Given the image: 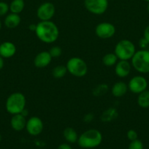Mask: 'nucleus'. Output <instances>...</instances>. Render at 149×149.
I'll use <instances>...</instances> for the list:
<instances>
[{
	"mask_svg": "<svg viewBox=\"0 0 149 149\" xmlns=\"http://www.w3.org/2000/svg\"><path fill=\"white\" fill-rule=\"evenodd\" d=\"M34 32L38 39L46 44L54 43L59 36V29L58 26L51 20L39 22L37 24Z\"/></svg>",
	"mask_w": 149,
	"mask_h": 149,
	"instance_id": "nucleus-1",
	"label": "nucleus"
},
{
	"mask_svg": "<svg viewBox=\"0 0 149 149\" xmlns=\"http://www.w3.org/2000/svg\"><path fill=\"white\" fill-rule=\"evenodd\" d=\"M102 141L101 132L96 129H90L83 132L78 137L77 143L83 149L94 148L99 146Z\"/></svg>",
	"mask_w": 149,
	"mask_h": 149,
	"instance_id": "nucleus-2",
	"label": "nucleus"
},
{
	"mask_svg": "<svg viewBox=\"0 0 149 149\" xmlns=\"http://www.w3.org/2000/svg\"><path fill=\"white\" fill-rule=\"evenodd\" d=\"M26 99L24 95L20 92H15L7 98L5 109L10 114L14 115L21 113L26 109Z\"/></svg>",
	"mask_w": 149,
	"mask_h": 149,
	"instance_id": "nucleus-3",
	"label": "nucleus"
},
{
	"mask_svg": "<svg viewBox=\"0 0 149 149\" xmlns=\"http://www.w3.org/2000/svg\"><path fill=\"white\" fill-rule=\"evenodd\" d=\"M131 64L140 74L149 73V51L142 49L136 51L131 59Z\"/></svg>",
	"mask_w": 149,
	"mask_h": 149,
	"instance_id": "nucleus-4",
	"label": "nucleus"
},
{
	"mask_svg": "<svg viewBox=\"0 0 149 149\" xmlns=\"http://www.w3.org/2000/svg\"><path fill=\"white\" fill-rule=\"evenodd\" d=\"M136 52L134 44L129 39H121L116 44L114 53L118 57V60L129 61Z\"/></svg>",
	"mask_w": 149,
	"mask_h": 149,
	"instance_id": "nucleus-5",
	"label": "nucleus"
},
{
	"mask_svg": "<svg viewBox=\"0 0 149 149\" xmlns=\"http://www.w3.org/2000/svg\"><path fill=\"white\" fill-rule=\"evenodd\" d=\"M67 71L75 77H83L87 74L88 65L86 61L79 57H72L70 58L66 64Z\"/></svg>",
	"mask_w": 149,
	"mask_h": 149,
	"instance_id": "nucleus-6",
	"label": "nucleus"
},
{
	"mask_svg": "<svg viewBox=\"0 0 149 149\" xmlns=\"http://www.w3.org/2000/svg\"><path fill=\"white\" fill-rule=\"evenodd\" d=\"M109 6L108 0H84V7L91 14L102 15L107 11Z\"/></svg>",
	"mask_w": 149,
	"mask_h": 149,
	"instance_id": "nucleus-7",
	"label": "nucleus"
},
{
	"mask_svg": "<svg viewBox=\"0 0 149 149\" xmlns=\"http://www.w3.org/2000/svg\"><path fill=\"white\" fill-rule=\"evenodd\" d=\"M56 13V7L53 3L45 1L38 7L37 10V17L40 21L51 20Z\"/></svg>",
	"mask_w": 149,
	"mask_h": 149,
	"instance_id": "nucleus-8",
	"label": "nucleus"
},
{
	"mask_svg": "<svg viewBox=\"0 0 149 149\" xmlns=\"http://www.w3.org/2000/svg\"><path fill=\"white\" fill-rule=\"evenodd\" d=\"M116 32L115 26L109 22H102L99 23L95 28V33L99 38L108 39L112 38Z\"/></svg>",
	"mask_w": 149,
	"mask_h": 149,
	"instance_id": "nucleus-9",
	"label": "nucleus"
},
{
	"mask_svg": "<svg viewBox=\"0 0 149 149\" xmlns=\"http://www.w3.org/2000/svg\"><path fill=\"white\" fill-rule=\"evenodd\" d=\"M148 81L143 76H134L129 80L128 88L130 92L134 94H140L142 92L147 90Z\"/></svg>",
	"mask_w": 149,
	"mask_h": 149,
	"instance_id": "nucleus-10",
	"label": "nucleus"
},
{
	"mask_svg": "<svg viewBox=\"0 0 149 149\" xmlns=\"http://www.w3.org/2000/svg\"><path fill=\"white\" fill-rule=\"evenodd\" d=\"M43 128V122L38 116H32L26 122V130L28 133L32 136H37L41 134Z\"/></svg>",
	"mask_w": 149,
	"mask_h": 149,
	"instance_id": "nucleus-11",
	"label": "nucleus"
},
{
	"mask_svg": "<svg viewBox=\"0 0 149 149\" xmlns=\"http://www.w3.org/2000/svg\"><path fill=\"white\" fill-rule=\"evenodd\" d=\"M131 64L129 61L118 60L115 65V73L119 78H125L129 75L131 69Z\"/></svg>",
	"mask_w": 149,
	"mask_h": 149,
	"instance_id": "nucleus-12",
	"label": "nucleus"
},
{
	"mask_svg": "<svg viewBox=\"0 0 149 149\" xmlns=\"http://www.w3.org/2000/svg\"><path fill=\"white\" fill-rule=\"evenodd\" d=\"M53 58L48 51H42L35 56L34 65L38 68H43L50 65Z\"/></svg>",
	"mask_w": 149,
	"mask_h": 149,
	"instance_id": "nucleus-13",
	"label": "nucleus"
},
{
	"mask_svg": "<svg viewBox=\"0 0 149 149\" xmlns=\"http://www.w3.org/2000/svg\"><path fill=\"white\" fill-rule=\"evenodd\" d=\"M26 118L21 113L13 115L10 119V126L13 130L16 132H20L23 130L26 129Z\"/></svg>",
	"mask_w": 149,
	"mask_h": 149,
	"instance_id": "nucleus-14",
	"label": "nucleus"
},
{
	"mask_svg": "<svg viewBox=\"0 0 149 149\" xmlns=\"http://www.w3.org/2000/svg\"><path fill=\"white\" fill-rule=\"evenodd\" d=\"M16 46L11 42H4L0 45V55L3 58H10L16 53Z\"/></svg>",
	"mask_w": 149,
	"mask_h": 149,
	"instance_id": "nucleus-15",
	"label": "nucleus"
},
{
	"mask_svg": "<svg viewBox=\"0 0 149 149\" xmlns=\"http://www.w3.org/2000/svg\"><path fill=\"white\" fill-rule=\"evenodd\" d=\"M128 90V84L124 81H117L112 86L111 93L115 97H121L127 94Z\"/></svg>",
	"mask_w": 149,
	"mask_h": 149,
	"instance_id": "nucleus-16",
	"label": "nucleus"
},
{
	"mask_svg": "<svg viewBox=\"0 0 149 149\" xmlns=\"http://www.w3.org/2000/svg\"><path fill=\"white\" fill-rule=\"evenodd\" d=\"M21 22V17L19 14L16 13H10L7 15L4 18V25L9 29H14L20 25Z\"/></svg>",
	"mask_w": 149,
	"mask_h": 149,
	"instance_id": "nucleus-17",
	"label": "nucleus"
},
{
	"mask_svg": "<svg viewBox=\"0 0 149 149\" xmlns=\"http://www.w3.org/2000/svg\"><path fill=\"white\" fill-rule=\"evenodd\" d=\"M118 116V112L115 108H108L102 112L101 120L103 122H110L116 119Z\"/></svg>",
	"mask_w": 149,
	"mask_h": 149,
	"instance_id": "nucleus-18",
	"label": "nucleus"
},
{
	"mask_svg": "<svg viewBox=\"0 0 149 149\" xmlns=\"http://www.w3.org/2000/svg\"><path fill=\"white\" fill-rule=\"evenodd\" d=\"M63 136L64 139L70 143H74L77 142L78 140V135L74 128L71 127H67L63 131Z\"/></svg>",
	"mask_w": 149,
	"mask_h": 149,
	"instance_id": "nucleus-19",
	"label": "nucleus"
},
{
	"mask_svg": "<svg viewBox=\"0 0 149 149\" xmlns=\"http://www.w3.org/2000/svg\"><path fill=\"white\" fill-rule=\"evenodd\" d=\"M137 104L143 109L149 108V90H145L138 94Z\"/></svg>",
	"mask_w": 149,
	"mask_h": 149,
	"instance_id": "nucleus-20",
	"label": "nucleus"
},
{
	"mask_svg": "<svg viewBox=\"0 0 149 149\" xmlns=\"http://www.w3.org/2000/svg\"><path fill=\"white\" fill-rule=\"evenodd\" d=\"M9 7L11 13L20 14L21 12H23L25 7L24 0H13L9 4Z\"/></svg>",
	"mask_w": 149,
	"mask_h": 149,
	"instance_id": "nucleus-21",
	"label": "nucleus"
},
{
	"mask_svg": "<svg viewBox=\"0 0 149 149\" xmlns=\"http://www.w3.org/2000/svg\"><path fill=\"white\" fill-rule=\"evenodd\" d=\"M118 61V57L114 52H110L105 55L102 58V63L105 66L111 67L115 65Z\"/></svg>",
	"mask_w": 149,
	"mask_h": 149,
	"instance_id": "nucleus-22",
	"label": "nucleus"
},
{
	"mask_svg": "<svg viewBox=\"0 0 149 149\" xmlns=\"http://www.w3.org/2000/svg\"><path fill=\"white\" fill-rule=\"evenodd\" d=\"M67 68L66 65H58L54 67L52 69V76L55 79H61L67 74Z\"/></svg>",
	"mask_w": 149,
	"mask_h": 149,
	"instance_id": "nucleus-23",
	"label": "nucleus"
},
{
	"mask_svg": "<svg viewBox=\"0 0 149 149\" xmlns=\"http://www.w3.org/2000/svg\"><path fill=\"white\" fill-rule=\"evenodd\" d=\"M109 90V87L107 84H99L96 85L92 90V94L95 97H99V96L104 95L106 94Z\"/></svg>",
	"mask_w": 149,
	"mask_h": 149,
	"instance_id": "nucleus-24",
	"label": "nucleus"
},
{
	"mask_svg": "<svg viewBox=\"0 0 149 149\" xmlns=\"http://www.w3.org/2000/svg\"><path fill=\"white\" fill-rule=\"evenodd\" d=\"M49 53L53 58H58L62 55V49L59 46H53L49 49Z\"/></svg>",
	"mask_w": 149,
	"mask_h": 149,
	"instance_id": "nucleus-25",
	"label": "nucleus"
},
{
	"mask_svg": "<svg viewBox=\"0 0 149 149\" xmlns=\"http://www.w3.org/2000/svg\"><path fill=\"white\" fill-rule=\"evenodd\" d=\"M128 149H144V146L141 141L137 139L130 142Z\"/></svg>",
	"mask_w": 149,
	"mask_h": 149,
	"instance_id": "nucleus-26",
	"label": "nucleus"
},
{
	"mask_svg": "<svg viewBox=\"0 0 149 149\" xmlns=\"http://www.w3.org/2000/svg\"><path fill=\"white\" fill-rule=\"evenodd\" d=\"M9 11H10L9 4L4 1H0V17L6 15Z\"/></svg>",
	"mask_w": 149,
	"mask_h": 149,
	"instance_id": "nucleus-27",
	"label": "nucleus"
},
{
	"mask_svg": "<svg viewBox=\"0 0 149 149\" xmlns=\"http://www.w3.org/2000/svg\"><path fill=\"white\" fill-rule=\"evenodd\" d=\"M127 137L130 141L137 140L138 138V134L134 130H129L127 133Z\"/></svg>",
	"mask_w": 149,
	"mask_h": 149,
	"instance_id": "nucleus-28",
	"label": "nucleus"
},
{
	"mask_svg": "<svg viewBox=\"0 0 149 149\" xmlns=\"http://www.w3.org/2000/svg\"><path fill=\"white\" fill-rule=\"evenodd\" d=\"M138 45L142 49H146L147 47L149 45V42H148L144 37H142L141 39L139 40Z\"/></svg>",
	"mask_w": 149,
	"mask_h": 149,
	"instance_id": "nucleus-29",
	"label": "nucleus"
},
{
	"mask_svg": "<svg viewBox=\"0 0 149 149\" xmlns=\"http://www.w3.org/2000/svg\"><path fill=\"white\" fill-rule=\"evenodd\" d=\"M93 119V113H87L84 116L83 120L86 122H91Z\"/></svg>",
	"mask_w": 149,
	"mask_h": 149,
	"instance_id": "nucleus-30",
	"label": "nucleus"
},
{
	"mask_svg": "<svg viewBox=\"0 0 149 149\" xmlns=\"http://www.w3.org/2000/svg\"><path fill=\"white\" fill-rule=\"evenodd\" d=\"M143 37L149 42V25L146 26L144 32H143Z\"/></svg>",
	"mask_w": 149,
	"mask_h": 149,
	"instance_id": "nucleus-31",
	"label": "nucleus"
},
{
	"mask_svg": "<svg viewBox=\"0 0 149 149\" xmlns=\"http://www.w3.org/2000/svg\"><path fill=\"white\" fill-rule=\"evenodd\" d=\"M57 149H72V148L68 143H62L58 146Z\"/></svg>",
	"mask_w": 149,
	"mask_h": 149,
	"instance_id": "nucleus-32",
	"label": "nucleus"
},
{
	"mask_svg": "<svg viewBox=\"0 0 149 149\" xmlns=\"http://www.w3.org/2000/svg\"><path fill=\"white\" fill-rule=\"evenodd\" d=\"M4 58L0 55V70H1L3 68H4Z\"/></svg>",
	"mask_w": 149,
	"mask_h": 149,
	"instance_id": "nucleus-33",
	"label": "nucleus"
},
{
	"mask_svg": "<svg viewBox=\"0 0 149 149\" xmlns=\"http://www.w3.org/2000/svg\"><path fill=\"white\" fill-rule=\"evenodd\" d=\"M36 27H37V25L31 24L29 25V29L30 31H35V30H36Z\"/></svg>",
	"mask_w": 149,
	"mask_h": 149,
	"instance_id": "nucleus-34",
	"label": "nucleus"
},
{
	"mask_svg": "<svg viewBox=\"0 0 149 149\" xmlns=\"http://www.w3.org/2000/svg\"><path fill=\"white\" fill-rule=\"evenodd\" d=\"M20 113H21V114L23 115V116H24L25 117H26V116H27V115L29 114V111H27V109H25L24 110H23V111H22Z\"/></svg>",
	"mask_w": 149,
	"mask_h": 149,
	"instance_id": "nucleus-35",
	"label": "nucleus"
},
{
	"mask_svg": "<svg viewBox=\"0 0 149 149\" xmlns=\"http://www.w3.org/2000/svg\"><path fill=\"white\" fill-rule=\"evenodd\" d=\"M147 11L148 13H149V2L148 3V5H147Z\"/></svg>",
	"mask_w": 149,
	"mask_h": 149,
	"instance_id": "nucleus-36",
	"label": "nucleus"
},
{
	"mask_svg": "<svg viewBox=\"0 0 149 149\" xmlns=\"http://www.w3.org/2000/svg\"><path fill=\"white\" fill-rule=\"evenodd\" d=\"M1 20H0V31H1Z\"/></svg>",
	"mask_w": 149,
	"mask_h": 149,
	"instance_id": "nucleus-37",
	"label": "nucleus"
},
{
	"mask_svg": "<svg viewBox=\"0 0 149 149\" xmlns=\"http://www.w3.org/2000/svg\"><path fill=\"white\" fill-rule=\"evenodd\" d=\"M1 138H1V135L0 134V142H1Z\"/></svg>",
	"mask_w": 149,
	"mask_h": 149,
	"instance_id": "nucleus-38",
	"label": "nucleus"
},
{
	"mask_svg": "<svg viewBox=\"0 0 149 149\" xmlns=\"http://www.w3.org/2000/svg\"><path fill=\"white\" fill-rule=\"evenodd\" d=\"M144 1H147V2H148H148H149V0H144Z\"/></svg>",
	"mask_w": 149,
	"mask_h": 149,
	"instance_id": "nucleus-39",
	"label": "nucleus"
},
{
	"mask_svg": "<svg viewBox=\"0 0 149 149\" xmlns=\"http://www.w3.org/2000/svg\"><path fill=\"white\" fill-rule=\"evenodd\" d=\"M108 1H112V0H108Z\"/></svg>",
	"mask_w": 149,
	"mask_h": 149,
	"instance_id": "nucleus-40",
	"label": "nucleus"
},
{
	"mask_svg": "<svg viewBox=\"0 0 149 149\" xmlns=\"http://www.w3.org/2000/svg\"><path fill=\"white\" fill-rule=\"evenodd\" d=\"M108 149H110V148H108Z\"/></svg>",
	"mask_w": 149,
	"mask_h": 149,
	"instance_id": "nucleus-41",
	"label": "nucleus"
}]
</instances>
